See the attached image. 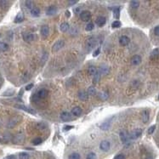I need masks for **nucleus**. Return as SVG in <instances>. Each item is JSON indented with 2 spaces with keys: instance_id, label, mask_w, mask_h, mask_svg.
<instances>
[{
  "instance_id": "obj_1",
  "label": "nucleus",
  "mask_w": 159,
  "mask_h": 159,
  "mask_svg": "<svg viewBox=\"0 0 159 159\" xmlns=\"http://www.w3.org/2000/svg\"><path fill=\"white\" fill-rule=\"evenodd\" d=\"M64 45H65V42L63 40H59L56 43H55V44L52 46V51L53 52H57L60 50H61L64 47Z\"/></svg>"
},
{
  "instance_id": "obj_2",
  "label": "nucleus",
  "mask_w": 159,
  "mask_h": 159,
  "mask_svg": "<svg viewBox=\"0 0 159 159\" xmlns=\"http://www.w3.org/2000/svg\"><path fill=\"white\" fill-rule=\"evenodd\" d=\"M100 148L103 151H108L110 148H111V144L107 140H103L100 145Z\"/></svg>"
},
{
  "instance_id": "obj_3",
  "label": "nucleus",
  "mask_w": 159,
  "mask_h": 159,
  "mask_svg": "<svg viewBox=\"0 0 159 159\" xmlns=\"http://www.w3.org/2000/svg\"><path fill=\"white\" fill-rule=\"evenodd\" d=\"M97 42L96 40L94 38V37H90V38L88 39V41L86 42V47L88 48V50H91L96 45Z\"/></svg>"
},
{
  "instance_id": "obj_4",
  "label": "nucleus",
  "mask_w": 159,
  "mask_h": 159,
  "mask_svg": "<svg viewBox=\"0 0 159 159\" xmlns=\"http://www.w3.org/2000/svg\"><path fill=\"white\" fill-rule=\"evenodd\" d=\"M23 38L26 42L30 43L32 41H34V40L37 38V36L34 34H32V33H24Z\"/></svg>"
},
{
  "instance_id": "obj_5",
  "label": "nucleus",
  "mask_w": 159,
  "mask_h": 159,
  "mask_svg": "<svg viewBox=\"0 0 159 159\" xmlns=\"http://www.w3.org/2000/svg\"><path fill=\"white\" fill-rule=\"evenodd\" d=\"M80 18L83 21H89L91 18V14L89 11H83L80 14Z\"/></svg>"
},
{
  "instance_id": "obj_6",
  "label": "nucleus",
  "mask_w": 159,
  "mask_h": 159,
  "mask_svg": "<svg viewBox=\"0 0 159 159\" xmlns=\"http://www.w3.org/2000/svg\"><path fill=\"white\" fill-rule=\"evenodd\" d=\"M142 131L141 129H134V131H132L130 133V139L131 140H136L141 135Z\"/></svg>"
},
{
  "instance_id": "obj_7",
  "label": "nucleus",
  "mask_w": 159,
  "mask_h": 159,
  "mask_svg": "<svg viewBox=\"0 0 159 159\" xmlns=\"http://www.w3.org/2000/svg\"><path fill=\"white\" fill-rule=\"evenodd\" d=\"M141 62V57L138 55H134L133 57L131 58V64L134 66H138L139 64Z\"/></svg>"
},
{
  "instance_id": "obj_8",
  "label": "nucleus",
  "mask_w": 159,
  "mask_h": 159,
  "mask_svg": "<svg viewBox=\"0 0 159 159\" xmlns=\"http://www.w3.org/2000/svg\"><path fill=\"white\" fill-rule=\"evenodd\" d=\"M40 32H41V35L44 37H47L50 33V28H49L48 26H43L41 27V30H40Z\"/></svg>"
},
{
  "instance_id": "obj_9",
  "label": "nucleus",
  "mask_w": 159,
  "mask_h": 159,
  "mask_svg": "<svg viewBox=\"0 0 159 159\" xmlns=\"http://www.w3.org/2000/svg\"><path fill=\"white\" fill-rule=\"evenodd\" d=\"M60 118H61V120L64 121V122H69V121L71 119V116L70 113L66 112V111H64V112L60 114Z\"/></svg>"
},
{
  "instance_id": "obj_10",
  "label": "nucleus",
  "mask_w": 159,
  "mask_h": 159,
  "mask_svg": "<svg viewBox=\"0 0 159 159\" xmlns=\"http://www.w3.org/2000/svg\"><path fill=\"white\" fill-rule=\"evenodd\" d=\"M119 43L122 46H127L129 44V38L127 36H122L119 39Z\"/></svg>"
},
{
  "instance_id": "obj_11",
  "label": "nucleus",
  "mask_w": 159,
  "mask_h": 159,
  "mask_svg": "<svg viewBox=\"0 0 159 159\" xmlns=\"http://www.w3.org/2000/svg\"><path fill=\"white\" fill-rule=\"evenodd\" d=\"M48 90L47 89H40V90L38 91V93H37V96H38L39 98H41V99H44V98H46L47 96H48Z\"/></svg>"
},
{
  "instance_id": "obj_12",
  "label": "nucleus",
  "mask_w": 159,
  "mask_h": 159,
  "mask_svg": "<svg viewBox=\"0 0 159 159\" xmlns=\"http://www.w3.org/2000/svg\"><path fill=\"white\" fill-rule=\"evenodd\" d=\"M119 137H120L121 141L124 143V144H125V143H126V142L128 141V136H127L126 132H125L124 130H123V131H121V132H120Z\"/></svg>"
},
{
  "instance_id": "obj_13",
  "label": "nucleus",
  "mask_w": 159,
  "mask_h": 159,
  "mask_svg": "<svg viewBox=\"0 0 159 159\" xmlns=\"http://www.w3.org/2000/svg\"><path fill=\"white\" fill-rule=\"evenodd\" d=\"M141 118H142V121L144 124H146L147 122H148L149 120V112L147 110H145L144 111L142 112V115H141Z\"/></svg>"
},
{
  "instance_id": "obj_14",
  "label": "nucleus",
  "mask_w": 159,
  "mask_h": 159,
  "mask_svg": "<svg viewBox=\"0 0 159 159\" xmlns=\"http://www.w3.org/2000/svg\"><path fill=\"white\" fill-rule=\"evenodd\" d=\"M17 107H19L20 109L21 110H24V111H27V112L29 113H32V114H35L36 111H34L33 109H31V108H28L27 106H22V105H18V106H16Z\"/></svg>"
},
{
  "instance_id": "obj_15",
  "label": "nucleus",
  "mask_w": 159,
  "mask_h": 159,
  "mask_svg": "<svg viewBox=\"0 0 159 159\" xmlns=\"http://www.w3.org/2000/svg\"><path fill=\"white\" fill-rule=\"evenodd\" d=\"M78 98H79L81 100H87L89 98L88 96V93L84 92V91H80L79 93H78Z\"/></svg>"
},
{
  "instance_id": "obj_16",
  "label": "nucleus",
  "mask_w": 159,
  "mask_h": 159,
  "mask_svg": "<svg viewBox=\"0 0 159 159\" xmlns=\"http://www.w3.org/2000/svg\"><path fill=\"white\" fill-rule=\"evenodd\" d=\"M71 113L74 116H76V117H78V116H80L82 114V109L78 106L74 107V108L72 109V111H71Z\"/></svg>"
},
{
  "instance_id": "obj_17",
  "label": "nucleus",
  "mask_w": 159,
  "mask_h": 159,
  "mask_svg": "<svg viewBox=\"0 0 159 159\" xmlns=\"http://www.w3.org/2000/svg\"><path fill=\"white\" fill-rule=\"evenodd\" d=\"M106 18L105 17H99L97 20H96V24H97L98 26H104L105 24H106Z\"/></svg>"
},
{
  "instance_id": "obj_18",
  "label": "nucleus",
  "mask_w": 159,
  "mask_h": 159,
  "mask_svg": "<svg viewBox=\"0 0 159 159\" xmlns=\"http://www.w3.org/2000/svg\"><path fill=\"white\" fill-rule=\"evenodd\" d=\"M60 28L62 32H66L67 31L69 30V24L67 23V22H64V23H62L61 25H60Z\"/></svg>"
},
{
  "instance_id": "obj_19",
  "label": "nucleus",
  "mask_w": 159,
  "mask_h": 159,
  "mask_svg": "<svg viewBox=\"0 0 159 159\" xmlns=\"http://www.w3.org/2000/svg\"><path fill=\"white\" fill-rule=\"evenodd\" d=\"M23 20H24V15L21 12H20L19 14L16 15V17H15V23H21V22L23 21Z\"/></svg>"
},
{
  "instance_id": "obj_20",
  "label": "nucleus",
  "mask_w": 159,
  "mask_h": 159,
  "mask_svg": "<svg viewBox=\"0 0 159 159\" xmlns=\"http://www.w3.org/2000/svg\"><path fill=\"white\" fill-rule=\"evenodd\" d=\"M9 50V45L4 42H0V51L1 52H4Z\"/></svg>"
},
{
  "instance_id": "obj_21",
  "label": "nucleus",
  "mask_w": 159,
  "mask_h": 159,
  "mask_svg": "<svg viewBox=\"0 0 159 159\" xmlns=\"http://www.w3.org/2000/svg\"><path fill=\"white\" fill-rule=\"evenodd\" d=\"M31 15H32V16H34V17L38 16V15H40V10L37 8L34 7L32 10H31Z\"/></svg>"
},
{
  "instance_id": "obj_22",
  "label": "nucleus",
  "mask_w": 159,
  "mask_h": 159,
  "mask_svg": "<svg viewBox=\"0 0 159 159\" xmlns=\"http://www.w3.org/2000/svg\"><path fill=\"white\" fill-rule=\"evenodd\" d=\"M56 8L55 7H50V8H49V10H47V15H55V13H56Z\"/></svg>"
},
{
  "instance_id": "obj_23",
  "label": "nucleus",
  "mask_w": 159,
  "mask_h": 159,
  "mask_svg": "<svg viewBox=\"0 0 159 159\" xmlns=\"http://www.w3.org/2000/svg\"><path fill=\"white\" fill-rule=\"evenodd\" d=\"M113 14H114V16H115L116 19H118L119 18V15H120V9L118 7H116L113 9Z\"/></svg>"
},
{
  "instance_id": "obj_24",
  "label": "nucleus",
  "mask_w": 159,
  "mask_h": 159,
  "mask_svg": "<svg viewBox=\"0 0 159 159\" xmlns=\"http://www.w3.org/2000/svg\"><path fill=\"white\" fill-rule=\"evenodd\" d=\"M97 72H98L97 69H96L95 66H89V74L95 76Z\"/></svg>"
},
{
  "instance_id": "obj_25",
  "label": "nucleus",
  "mask_w": 159,
  "mask_h": 159,
  "mask_svg": "<svg viewBox=\"0 0 159 159\" xmlns=\"http://www.w3.org/2000/svg\"><path fill=\"white\" fill-rule=\"evenodd\" d=\"M68 159H80V155L77 152H73L68 156Z\"/></svg>"
},
{
  "instance_id": "obj_26",
  "label": "nucleus",
  "mask_w": 159,
  "mask_h": 159,
  "mask_svg": "<svg viewBox=\"0 0 159 159\" xmlns=\"http://www.w3.org/2000/svg\"><path fill=\"white\" fill-rule=\"evenodd\" d=\"M96 94V89L95 87H89V89H88V95H94Z\"/></svg>"
},
{
  "instance_id": "obj_27",
  "label": "nucleus",
  "mask_w": 159,
  "mask_h": 159,
  "mask_svg": "<svg viewBox=\"0 0 159 159\" xmlns=\"http://www.w3.org/2000/svg\"><path fill=\"white\" fill-rule=\"evenodd\" d=\"M110 126H111V124H110V123L109 122H107V123H104L103 124L100 125V129H103V130H106V129H108Z\"/></svg>"
},
{
  "instance_id": "obj_28",
  "label": "nucleus",
  "mask_w": 159,
  "mask_h": 159,
  "mask_svg": "<svg viewBox=\"0 0 159 159\" xmlns=\"http://www.w3.org/2000/svg\"><path fill=\"white\" fill-rule=\"evenodd\" d=\"M19 159H29V155L26 152H21L19 154Z\"/></svg>"
},
{
  "instance_id": "obj_29",
  "label": "nucleus",
  "mask_w": 159,
  "mask_h": 159,
  "mask_svg": "<svg viewBox=\"0 0 159 159\" xmlns=\"http://www.w3.org/2000/svg\"><path fill=\"white\" fill-rule=\"evenodd\" d=\"M111 26H112V28H118L121 26V22L119 21H115L112 22V24H111Z\"/></svg>"
},
{
  "instance_id": "obj_30",
  "label": "nucleus",
  "mask_w": 159,
  "mask_h": 159,
  "mask_svg": "<svg viewBox=\"0 0 159 159\" xmlns=\"http://www.w3.org/2000/svg\"><path fill=\"white\" fill-rule=\"evenodd\" d=\"M130 5L132 8L134 9H136L139 7V5H140V2L139 1H131L130 2Z\"/></svg>"
},
{
  "instance_id": "obj_31",
  "label": "nucleus",
  "mask_w": 159,
  "mask_h": 159,
  "mask_svg": "<svg viewBox=\"0 0 159 159\" xmlns=\"http://www.w3.org/2000/svg\"><path fill=\"white\" fill-rule=\"evenodd\" d=\"M93 77H94V83H95V84H97V83L99 82L100 77V72H97L95 76H93Z\"/></svg>"
},
{
  "instance_id": "obj_32",
  "label": "nucleus",
  "mask_w": 159,
  "mask_h": 159,
  "mask_svg": "<svg viewBox=\"0 0 159 159\" xmlns=\"http://www.w3.org/2000/svg\"><path fill=\"white\" fill-rule=\"evenodd\" d=\"M42 141H43V140H42L41 138H36V139H34V140H33L32 144L35 145H37L41 144Z\"/></svg>"
},
{
  "instance_id": "obj_33",
  "label": "nucleus",
  "mask_w": 159,
  "mask_h": 159,
  "mask_svg": "<svg viewBox=\"0 0 159 159\" xmlns=\"http://www.w3.org/2000/svg\"><path fill=\"white\" fill-rule=\"evenodd\" d=\"M155 129H156V125H152V126H151L148 129L147 133H148V134H152L154 133V131H155Z\"/></svg>"
},
{
  "instance_id": "obj_34",
  "label": "nucleus",
  "mask_w": 159,
  "mask_h": 159,
  "mask_svg": "<svg viewBox=\"0 0 159 159\" xmlns=\"http://www.w3.org/2000/svg\"><path fill=\"white\" fill-rule=\"evenodd\" d=\"M94 24L92 23V22H90V23H89L88 25L86 26V27H85V30L86 31H92L94 29Z\"/></svg>"
},
{
  "instance_id": "obj_35",
  "label": "nucleus",
  "mask_w": 159,
  "mask_h": 159,
  "mask_svg": "<svg viewBox=\"0 0 159 159\" xmlns=\"http://www.w3.org/2000/svg\"><path fill=\"white\" fill-rule=\"evenodd\" d=\"M26 5L28 9H31V10H32V9L34 8L33 7V2L32 1H26Z\"/></svg>"
},
{
  "instance_id": "obj_36",
  "label": "nucleus",
  "mask_w": 159,
  "mask_h": 159,
  "mask_svg": "<svg viewBox=\"0 0 159 159\" xmlns=\"http://www.w3.org/2000/svg\"><path fill=\"white\" fill-rule=\"evenodd\" d=\"M87 159H96V155L94 152H90L87 156Z\"/></svg>"
},
{
  "instance_id": "obj_37",
  "label": "nucleus",
  "mask_w": 159,
  "mask_h": 159,
  "mask_svg": "<svg viewBox=\"0 0 159 159\" xmlns=\"http://www.w3.org/2000/svg\"><path fill=\"white\" fill-rule=\"evenodd\" d=\"M100 48H98L97 50H96L95 52L93 53V56L94 57H96V56H98V55H100Z\"/></svg>"
},
{
  "instance_id": "obj_38",
  "label": "nucleus",
  "mask_w": 159,
  "mask_h": 159,
  "mask_svg": "<svg viewBox=\"0 0 159 159\" xmlns=\"http://www.w3.org/2000/svg\"><path fill=\"white\" fill-rule=\"evenodd\" d=\"M154 33H155V35L159 36V26L155 27V29H154Z\"/></svg>"
},
{
  "instance_id": "obj_39",
  "label": "nucleus",
  "mask_w": 159,
  "mask_h": 159,
  "mask_svg": "<svg viewBox=\"0 0 159 159\" xmlns=\"http://www.w3.org/2000/svg\"><path fill=\"white\" fill-rule=\"evenodd\" d=\"M115 159H125V156L124 154H119L115 157Z\"/></svg>"
},
{
  "instance_id": "obj_40",
  "label": "nucleus",
  "mask_w": 159,
  "mask_h": 159,
  "mask_svg": "<svg viewBox=\"0 0 159 159\" xmlns=\"http://www.w3.org/2000/svg\"><path fill=\"white\" fill-rule=\"evenodd\" d=\"M32 87H33V84H28L27 86L26 87V90H30V89H32Z\"/></svg>"
},
{
  "instance_id": "obj_41",
  "label": "nucleus",
  "mask_w": 159,
  "mask_h": 159,
  "mask_svg": "<svg viewBox=\"0 0 159 159\" xmlns=\"http://www.w3.org/2000/svg\"><path fill=\"white\" fill-rule=\"evenodd\" d=\"M72 126H66V127H65V129H64V130L65 131H67V130H70V129H72Z\"/></svg>"
},
{
  "instance_id": "obj_42",
  "label": "nucleus",
  "mask_w": 159,
  "mask_h": 159,
  "mask_svg": "<svg viewBox=\"0 0 159 159\" xmlns=\"http://www.w3.org/2000/svg\"><path fill=\"white\" fill-rule=\"evenodd\" d=\"M68 4H69V5H73V4H77V1H69Z\"/></svg>"
},
{
  "instance_id": "obj_43",
  "label": "nucleus",
  "mask_w": 159,
  "mask_h": 159,
  "mask_svg": "<svg viewBox=\"0 0 159 159\" xmlns=\"http://www.w3.org/2000/svg\"><path fill=\"white\" fill-rule=\"evenodd\" d=\"M7 159H15V156H8Z\"/></svg>"
},
{
  "instance_id": "obj_44",
  "label": "nucleus",
  "mask_w": 159,
  "mask_h": 159,
  "mask_svg": "<svg viewBox=\"0 0 159 159\" xmlns=\"http://www.w3.org/2000/svg\"><path fill=\"white\" fill-rule=\"evenodd\" d=\"M66 15H67V16H70V13H69V11H66Z\"/></svg>"
},
{
  "instance_id": "obj_45",
  "label": "nucleus",
  "mask_w": 159,
  "mask_h": 159,
  "mask_svg": "<svg viewBox=\"0 0 159 159\" xmlns=\"http://www.w3.org/2000/svg\"><path fill=\"white\" fill-rule=\"evenodd\" d=\"M146 159H153V158H152L151 156H148V157H147Z\"/></svg>"
},
{
  "instance_id": "obj_46",
  "label": "nucleus",
  "mask_w": 159,
  "mask_h": 159,
  "mask_svg": "<svg viewBox=\"0 0 159 159\" xmlns=\"http://www.w3.org/2000/svg\"><path fill=\"white\" fill-rule=\"evenodd\" d=\"M158 100H159V95H158Z\"/></svg>"
},
{
  "instance_id": "obj_47",
  "label": "nucleus",
  "mask_w": 159,
  "mask_h": 159,
  "mask_svg": "<svg viewBox=\"0 0 159 159\" xmlns=\"http://www.w3.org/2000/svg\"><path fill=\"white\" fill-rule=\"evenodd\" d=\"M0 37H1V35H0Z\"/></svg>"
}]
</instances>
